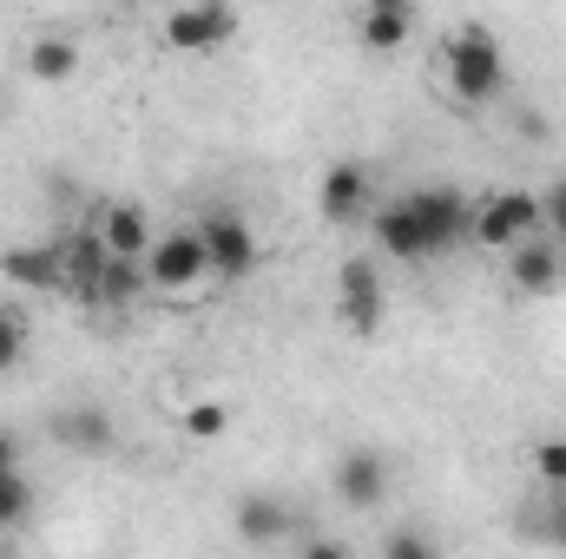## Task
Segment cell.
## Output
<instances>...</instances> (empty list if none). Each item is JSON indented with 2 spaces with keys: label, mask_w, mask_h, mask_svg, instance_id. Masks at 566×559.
<instances>
[{
  "label": "cell",
  "mask_w": 566,
  "mask_h": 559,
  "mask_svg": "<svg viewBox=\"0 0 566 559\" xmlns=\"http://www.w3.org/2000/svg\"><path fill=\"white\" fill-rule=\"evenodd\" d=\"M441 60H448V86H454L461 106H488V99L507 93V53H501V40L481 20L454 27V40H448Z\"/></svg>",
  "instance_id": "1"
},
{
  "label": "cell",
  "mask_w": 566,
  "mask_h": 559,
  "mask_svg": "<svg viewBox=\"0 0 566 559\" xmlns=\"http://www.w3.org/2000/svg\"><path fill=\"white\" fill-rule=\"evenodd\" d=\"M541 231V191H494L474 218H468V238L488 244V251H514L521 238Z\"/></svg>",
  "instance_id": "2"
},
{
  "label": "cell",
  "mask_w": 566,
  "mask_h": 559,
  "mask_svg": "<svg viewBox=\"0 0 566 559\" xmlns=\"http://www.w3.org/2000/svg\"><path fill=\"white\" fill-rule=\"evenodd\" d=\"M198 238H205V264H211L218 283H244L258 271V231H251L238 211H211V218L198 224Z\"/></svg>",
  "instance_id": "3"
},
{
  "label": "cell",
  "mask_w": 566,
  "mask_h": 559,
  "mask_svg": "<svg viewBox=\"0 0 566 559\" xmlns=\"http://www.w3.org/2000/svg\"><path fill=\"white\" fill-rule=\"evenodd\" d=\"M238 33V13L224 0H171L165 13V46L171 53H211Z\"/></svg>",
  "instance_id": "4"
},
{
  "label": "cell",
  "mask_w": 566,
  "mask_h": 559,
  "mask_svg": "<svg viewBox=\"0 0 566 559\" xmlns=\"http://www.w3.org/2000/svg\"><path fill=\"white\" fill-rule=\"evenodd\" d=\"M336 316H343V329H356V336H376V329H382L389 296H382L376 257H349V264L336 271Z\"/></svg>",
  "instance_id": "5"
},
{
  "label": "cell",
  "mask_w": 566,
  "mask_h": 559,
  "mask_svg": "<svg viewBox=\"0 0 566 559\" xmlns=\"http://www.w3.org/2000/svg\"><path fill=\"white\" fill-rule=\"evenodd\" d=\"M145 277L151 289H191V283L211 277V264H205V238L198 231H165V238H151V251H145Z\"/></svg>",
  "instance_id": "6"
},
{
  "label": "cell",
  "mask_w": 566,
  "mask_h": 559,
  "mask_svg": "<svg viewBox=\"0 0 566 559\" xmlns=\"http://www.w3.org/2000/svg\"><path fill=\"white\" fill-rule=\"evenodd\" d=\"M369 198H376V184H369V165H356V158H343V165H329L316 178V211L336 231H349L356 218H369Z\"/></svg>",
  "instance_id": "7"
},
{
  "label": "cell",
  "mask_w": 566,
  "mask_h": 559,
  "mask_svg": "<svg viewBox=\"0 0 566 559\" xmlns=\"http://www.w3.org/2000/svg\"><path fill=\"white\" fill-rule=\"evenodd\" d=\"M507 283H514L521 296H554V289L566 283V251L547 238V231L521 238V244L507 251Z\"/></svg>",
  "instance_id": "8"
},
{
  "label": "cell",
  "mask_w": 566,
  "mask_h": 559,
  "mask_svg": "<svg viewBox=\"0 0 566 559\" xmlns=\"http://www.w3.org/2000/svg\"><path fill=\"white\" fill-rule=\"evenodd\" d=\"M409 204H416V218H422V238H428L434 257L468 238V218H474V211H468V198H461L454 184H422V191H409Z\"/></svg>",
  "instance_id": "9"
},
{
  "label": "cell",
  "mask_w": 566,
  "mask_h": 559,
  "mask_svg": "<svg viewBox=\"0 0 566 559\" xmlns=\"http://www.w3.org/2000/svg\"><path fill=\"white\" fill-rule=\"evenodd\" d=\"M382 494H389V461H382L376 447L336 454V500H343V507L369 514V507H382Z\"/></svg>",
  "instance_id": "10"
},
{
  "label": "cell",
  "mask_w": 566,
  "mask_h": 559,
  "mask_svg": "<svg viewBox=\"0 0 566 559\" xmlns=\"http://www.w3.org/2000/svg\"><path fill=\"white\" fill-rule=\"evenodd\" d=\"M53 251H60V289H73V296L93 303V283H99L106 257H113L106 238H99V231H73V238H60Z\"/></svg>",
  "instance_id": "11"
},
{
  "label": "cell",
  "mask_w": 566,
  "mask_h": 559,
  "mask_svg": "<svg viewBox=\"0 0 566 559\" xmlns=\"http://www.w3.org/2000/svg\"><path fill=\"white\" fill-rule=\"evenodd\" d=\"M376 244L396 257V264H428L434 251H428V238H422V218H416V204L409 198H396V204H382L376 211Z\"/></svg>",
  "instance_id": "12"
},
{
  "label": "cell",
  "mask_w": 566,
  "mask_h": 559,
  "mask_svg": "<svg viewBox=\"0 0 566 559\" xmlns=\"http://www.w3.org/2000/svg\"><path fill=\"white\" fill-rule=\"evenodd\" d=\"M53 441L73 447V454H86V461H99V454H113V415L93 409V402H80V409L53 415Z\"/></svg>",
  "instance_id": "13"
},
{
  "label": "cell",
  "mask_w": 566,
  "mask_h": 559,
  "mask_svg": "<svg viewBox=\"0 0 566 559\" xmlns=\"http://www.w3.org/2000/svg\"><path fill=\"white\" fill-rule=\"evenodd\" d=\"M290 527H296L290 507L271 500V494H244V500H238V540H244V547H283Z\"/></svg>",
  "instance_id": "14"
},
{
  "label": "cell",
  "mask_w": 566,
  "mask_h": 559,
  "mask_svg": "<svg viewBox=\"0 0 566 559\" xmlns=\"http://www.w3.org/2000/svg\"><path fill=\"white\" fill-rule=\"evenodd\" d=\"M27 73H33L40 86H66V80L80 73V46H73V33H40V40L27 46Z\"/></svg>",
  "instance_id": "15"
},
{
  "label": "cell",
  "mask_w": 566,
  "mask_h": 559,
  "mask_svg": "<svg viewBox=\"0 0 566 559\" xmlns=\"http://www.w3.org/2000/svg\"><path fill=\"white\" fill-rule=\"evenodd\" d=\"M99 238H106L113 257H145L158 231H151V218H145L139 204H113V211L99 218Z\"/></svg>",
  "instance_id": "16"
},
{
  "label": "cell",
  "mask_w": 566,
  "mask_h": 559,
  "mask_svg": "<svg viewBox=\"0 0 566 559\" xmlns=\"http://www.w3.org/2000/svg\"><path fill=\"white\" fill-rule=\"evenodd\" d=\"M0 277L20 289H60V251L53 244H27V251H0Z\"/></svg>",
  "instance_id": "17"
},
{
  "label": "cell",
  "mask_w": 566,
  "mask_h": 559,
  "mask_svg": "<svg viewBox=\"0 0 566 559\" xmlns=\"http://www.w3.org/2000/svg\"><path fill=\"white\" fill-rule=\"evenodd\" d=\"M151 277H145V257H106V271L93 283V303H106V309H126L133 296H145Z\"/></svg>",
  "instance_id": "18"
},
{
  "label": "cell",
  "mask_w": 566,
  "mask_h": 559,
  "mask_svg": "<svg viewBox=\"0 0 566 559\" xmlns=\"http://www.w3.org/2000/svg\"><path fill=\"white\" fill-rule=\"evenodd\" d=\"M363 46H369V53L409 46V7H369V13H363Z\"/></svg>",
  "instance_id": "19"
},
{
  "label": "cell",
  "mask_w": 566,
  "mask_h": 559,
  "mask_svg": "<svg viewBox=\"0 0 566 559\" xmlns=\"http://www.w3.org/2000/svg\"><path fill=\"white\" fill-rule=\"evenodd\" d=\"M27 520H33V481L20 467H0V534H13Z\"/></svg>",
  "instance_id": "20"
},
{
  "label": "cell",
  "mask_w": 566,
  "mask_h": 559,
  "mask_svg": "<svg viewBox=\"0 0 566 559\" xmlns=\"http://www.w3.org/2000/svg\"><path fill=\"white\" fill-rule=\"evenodd\" d=\"M27 309L20 303H0V376H13L20 362H27Z\"/></svg>",
  "instance_id": "21"
},
{
  "label": "cell",
  "mask_w": 566,
  "mask_h": 559,
  "mask_svg": "<svg viewBox=\"0 0 566 559\" xmlns=\"http://www.w3.org/2000/svg\"><path fill=\"white\" fill-rule=\"evenodd\" d=\"M178 428L191 434V441H218V434H231V402H191Z\"/></svg>",
  "instance_id": "22"
},
{
  "label": "cell",
  "mask_w": 566,
  "mask_h": 559,
  "mask_svg": "<svg viewBox=\"0 0 566 559\" xmlns=\"http://www.w3.org/2000/svg\"><path fill=\"white\" fill-rule=\"evenodd\" d=\"M541 231L566 251V178H554V184L541 191Z\"/></svg>",
  "instance_id": "23"
},
{
  "label": "cell",
  "mask_w": 566,
  "mask_h": 559,
  "mask_svg": "<svg viewBox=\"0 0 566 559\" xmlns=\"http://www.w3.org/2000/svg\"><path fill=\"white\" fill-rule=\"evenodd\" d=\"M534 474H541L547 487H566V434H547V441L534 447Z\"/></svg>",
  "instance_id": "24"
},
{
  "label": "cell",
  "mask_w": 566,
  "mask_h": 559,
  "mask_svg": "<svg viewBox=\"0 0 566 559\" xmlns=\"http://www.w3.org/2000/svg\"><path fill=\"white\" fill-rule=\"evenodd\" d=\"M382 553H389V559H434V540L416 534V527H402V534H389V540H382Z\"/></svg>",
  "instance_id": "25"
},
{
  "label": "cell",
  "mask_w": 566,
  "mask_h": 559,
  "mask_svg": "<svg viewBox=\"0 0 566 559\" xmlns=\"http://www.w3.org/2000/svg\"><path fill=\"white\" fill-rule=\"evenodd\" d=\"M541 540H547V547H566V500H554V507H547V520H541Z\"/></svg>",
  "instance_id": "26"
},
{
  "label": "cell",
  "mask_w": 566,
  "mask_h": 559,
  "mask_svg": "<svg viewBox=\"0 0 566 559\" xmlns=\"http://www.w3.org/2000/svg\"><path fill=\"white\" fill-rule=\"evenodd\" d=\"M0 467H20V441H13L7 428H0Z\"/></svg>",
  "instance_id": "27"
},
{
  "label": "cell",
  "mask_w": 566,
  "mask_h": 559,
  "mask_svg": "<svg viewBox=\"0 0 566 559\" xmlns=\"http://www.w3.org/2000/svg\"><path fill=\"white\" fill-rule=\"evenodd\" d=\"M369 7H409V0H369Z\"/></svg>",
  "instance_id": "28"
}]
</instances>
